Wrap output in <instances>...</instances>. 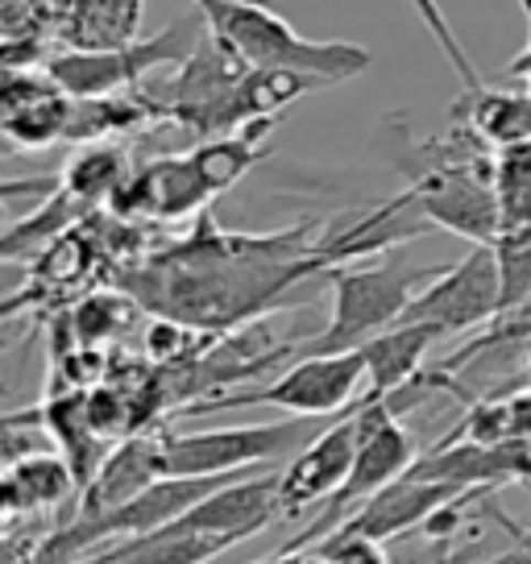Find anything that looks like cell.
I'll return each mask as SVG.
<instances>
[{
    "label": "cell",
    "instance_id": "obj_1",
    "mask_svg": "<svg viewBox=\"0 0 531 564\" xmlns=\"http://www.w3.org/2000/svg\"><path fill=\"white\" fill-rule=\"evenodd\" d=\"M195 13L225 51L253 70H300L324 88H337L373 67V54L366 46L303 37L262 0H195Z\"/></svg>",
    "mask_w": 531,
    "mask_h": 564
},
{
    "label": "cell",
    "instance_id": "obj_2",
    "mask_svg": "<svg viewBox=\"0 0 531 564\" xmlns=\"http://www.w3.org/2000/svg\"><path fill=\"white\" fill-rule=\"evenodd\" d=\"M444 265H328L333 282V319L328 328L307 336L303 352H349L361 349L378 333L394 328L408 303L424 291L432 279H441Z\"/></svg>",
    "mask_w": 531,
    "mask_h": 564
},
{
    "label": "cell",
    "instance_id": "obj_3",
    "mask_svg": "<svg viewBox=\"0 0 531 564\" xmlns=\"http://www.w3.org/2000/svg\"><path fill=\"white\" fill-rule=\"evenodd\" d=\"M415 460H420L415 436L399 423V415L390 411L387 399H361V403H357V457H354L349 477H345V486H340V490L316 511V519H312L295 540H286L279 552L286 556V552H307V547H316L319 540H324L328 531H337L361 502H370L373 494L387 490L390 481H399V477L408 474Z\"/></svg>",
    "mask_w": 531,
    "mask_h": 564
},
{
    "label": "cell",
    "instance_id": "obj_4",
    "mask_svg": "<svg viewBox=\"0 0 531 564\" xmlns=\"http://www.w3.org/2000/svg\"><path fill=\"white\" fill-rule=\"evenodd\" d=\"M324 427L333 423L316 415H291L279 423H241V427H213L192 436H162V460H166V474L175 477L241 474V469L295 457Z\"/></svg>",
    "mask_w": 531,
    "mask_h": 564
},
{
    "label": "cell",
    "instance_id": "obj_5",
    "mask_svg": "<svg viewBox=\"0 0 531 564\" xmlns=\"http://www.w3.org/2000/svg\"><path fill=\"white\" fill-rule=\"evenodd\" d=\"M204 34H208V25L195 13V18L166 25L162 34L138 37V42H124L112 51H58L46 58V75L75 100L121 96L124 88L142 84V75L166 67V63L183 67L195 54V46L204 42Z\"/></svg>",
    "mask_w": 531,
    "mask_h": 564
},
{
    "label": "cell",
    "instance_id": "obj_6",
    "mask_svg": "<svg viewBox=\"0 0 531 564\" xmlns=\"http://www.w3.org/2000/svg\"><path fill=\"white\" fill-rule=\"evenodd\" d=\"M366 357L361 349L349 352H303L300 361L279 382L253 390H232V394H208L204 403L183 406L178 415H213L220 406H283L291 415H345L354 411V399L366 387Z\"/></svg>",
    "mask_w": 531,
    "mask_h": 564
},
{
    "label": "cell",
    "instance_id": "obj_7",
    "mask_svg": "<svg viewBox=\"0 0 531 564\" xmlns=\"http://www.w3.org/2000/svg\"><path fill=\"white\" fill-rule=\"evenodd\" d=\"M498 316H502V279H498L495 246H474L460 262L444 265L441 279L427 282L408 303L399 324H432L441 336H453Z\"/></svg>",
    "mask_w": 531,
    "mask_h": 564
},
{
    "label": "cell",
    "instance_id": "obj_8",
    "mask_svg": "<svg viewBox=\"0 0 531 564\" xmlns=\"http://www.w3.org/2000/svg\"><path fill=\"white\" fill-rule=\"evenodd\" d=\"M357 457V406L333 420L303 453L291 457L286 469H279V507L283 519H295L307 507H324L345 486Z\"/></svg>",
    "mask_w": 531,
    "mask_h": 564
},
{
    "label": "cell",
    "instance_id": "obj_9",
    "mask_svg": "<svg viewBox=\"0 0 531 564\" xmlns=\"http://www.w3.org/2000/svg\"><path fill=\"white\" fill-rule=\"evenodd\" d=\"M465 494H481V490H457V486H444V481H427V477L408 474L399 481H390L387 490H378L370 502H361L337 531L345 535H366V540H394V535H408L420 523H432L436 514L457 502ZM333 535V531H328Z\"/></svg>",
    "mask_w": 531,
    "mask_h": 564
},
{
    "label": "cell",
    "instance_id": "obj_10",
    "mask_svg": "<svg viewBox=\"0 0 531 564\" xmlns=\"http://www.w3.org/2000/svg\"><path fill=\"white\" fill-rule=\"evenodd\" d=\"M279 514H283V507H279V474H253L249 469V474L232 477L229 486H220L213 498H204L183 519L195 523L199 531L216 535L225 547H232L246 544L249 535L266 531Z\"/></svg>",
    "mask_w": 531,
    "mask_h": 564
},
{
    "label": "cell",
    "instance_id": "obj_11",
    "mask_svg": "<svg viewBox=\"0 0 531 564\" xmlns=\"http://www.w3.org/2000/svg\"><path fill=\"white\" fill-rule=\"evenodd\" d=\"M75 96L54 84L51 75H34V70L9 67L4 79V138L13 145L37 150V145H54L67 141V124H72Z\"/></svg>",
    "mask_w": 531,
    "mask_h": 564
},
{
    "label": "cell",
    "instance_id": "obj_12",
    "mask_svg": "<svg viewBox=\"0 0 531 564\" xmlns=\"http://www.w3.org/2000/svg\"><path fill=\"white\" fill-rule=\"evenodd\" d=\"M159 477H166L162 436H129V441H121L100 460V469L79 490L75 519H105V514L121 511L124 502H133L138 494H145Z\"/></svg>",
    "mask_w": 531,
    "mask_h": 564
},
{
    "label": "cell",
    "instance_id": "obj_13",
    "mask_svg": "<svg viewBox=\"0 0 531 564\" xmlns=\"http://www.w3.org/2000/svg\"><path fill=\"white\" fill-rule=\"evenodd\" d=\"M213 199V187L199 171L195 154H171L142 166L133 178H124L112 204L121 212H150V216H187L199 204Z\"/></svg>",
    "mask_w": 531,
    "mask_h": 564
},
{
    "label": "cell",
    "instance_id": "obj_14",
    "mask_svg": "<svg viewBox=\"0 0 531 564\" xmlns=\"http://www.w3.org/2000/svg\"><path fill=\"white\" fill-rule=\"evenodd\" d=\"M145 0H51V21L67 51H112L138 42Z\"/></svg>",
    "mask_w": 531,
    "mask_h": 564
},
{
    "label": "cell",
    "instance_id": "obj_15",
    "mask_svg": "<svg viewBox=\"0 0 531 564\" xmlns=\"http://www.w3.org/2000/svg\"><path fill=\"white\" fill-rule=\"evenodd\" d=\"M436 340H444V336L432 324H394L373 340H366L361 345L366 373H370L366 378V399H390L403 387H411Z\"/></svg>",
    "mask_w": 531,
    "mask_h": 564
},
{
    "label": "cell",
    "instance_id": "obj_16",
    "mask_svg": "<svg viewBox=\"0 0 531 564\" xmlns=\"http://www.w3.org/2000/svg\"><path fill=\"white\" fill-rule=\"evenodd\" d=\"M229 547L220 544L216 535L199 531L187 519H175L159 531H145L133 540H121L112 547H100L96 556L79 564H208Z\"/></svg>",
    "mask_w": 531,
    "mask_h": 564
},
{
    "label": "cell",
    "instance_id": "obj_17",
    "mask_svg": "<svg viewBox=\"0 0 531 564\" xmlns=\"http://www.w3.org/2000/svg\"><path fill=\"white\" fill-rule=\"evenodd\" d=\"M453 121L481 138L490 150L531 138V91H511L486 84L478 91H460L453 100Z\"/></svg>",
    "mask_w": 531,
    "mask_h": 564
},
{
    "label": "cell",
    "instance_id": "obj_18",
    "mask_svg": "<svg viewBox=\"0 0 531 564\" xmlns=\"http://www.w3.org/2000/svg\"><path fill=\"white\" fill-rule=\"evenodd\" d=\"M75 490H79V477L67 457L30 453L21 460H9V474H4V507L9 511H46V507L67 502Z\"/></svg>",
    "mask_w": 531,
    "mask_h": 564
},
{
    "label": "cell",
    "instance_id": "obj_19",
    "mask_svg": "<svg viewBox=\"0 0 531 564\" xmlns=\"http://www.w3.org/2000/svg\"><path fill=\"white\" fill-rule=\"evenodd\" d=\"M490 187L502 229H531V138L498 145L490 162Z\"/></svg>",
    "mask_w": 531,
    "mask_h": 564
},
{
    "label": "cell",
    "instance_id": "obj_20",
    "mask_svg": "<svg viewBox=\"0 0 531 564\" xmlns=\"http://www.w3.org/2000/svg\"><path fill=\"white\" fill-rule=\"evenodd\" d=\"M154 108L145 100H124V96H88L75 100L72 124H67V141H105L117 133H129L150 117Z\"/></svg>",
    "mask_w": 531,
    "mask_h": 564
},
{
    "label": "cell",
    "instance_id": "obj_21",
    "mask_svg": "<svg viewBox=\"0 0 531 564\" xmlns=\"http://www.w3.org/2000/svg\"><path fill=\"white\" fill-rule=\"evenodd\" d=\"M84 208H88V204H84V199H75V195L63 187L51 204H42V208H37V216H25V220H18V225H9V237H4V258H9V262H18V258H25L30 249L58 241V237L67 232V225H72Z\"/></svg>",
    "mask_w": 531,
    "mask_h": 564
},
{
    "label": "cell",
    "instance_id": "obj_22",
    "mask_svg": "<svg viewBox=\"0 0 531 564\" xmlns=\"http://www.w3.org/2000/svg\"><path fill=\"white\" fill-rule=\"evenodd\" d=\"M124 178L129 175H124L121 150H112V145H91V150H84V154L67 166L63 187H67L75 199H84V204H100V199L112 204V195L121 192Z\"/></svg>",
    "mask_w": 531,
    "mask_h": 564
},
{
    "label": "cell",
    "instance_id": "obj_23",
    "mask_svg": "<svg viewBox=\"0 0 531 564\" xmlns=\"http://www.w3.org/2000/svg\"><path fill=\"white\" fill-rule=\"evenodd\" d=\"M498 279H502V316L531 300V229H502L495 237Z\"/></svg>",
    "mask_w": 531,
    "mask_h": 564
},
{
    "label": "cell",
    "instance_id": "obj_24",
    "mask_svg": "<svg viewBox=\"0 0 531 564\" xmlns=\"http://www.w3.org/2000/svg\"><path fill=\"white\" fill-rule=\"evenodd\" d=\"M312 552H319L328 564H390L387 544L382 540H366V535H345V531H333L324 535Z\"/></svg>",
    "mask_w": 531,
    "mask_h": 564
},
{
    "label": "cell",
    "instance_id": "obj_25",
    "mask_svg": "<svg viewBox=\"0 0 531 564\" xmlns=\"http://www.w3.org/2000/svg\"><path fill=\"white\" fill-rule=\"evenodd\" d=\"M519 13H523V21H528V42H523V51L511 58V79H519L523 88L531 91V0H519Z\"/></svg>",
    "mask_w": 531,
    "mask_h": 564
},
{
    "label": "cell",
    "instance_id": "obj_26",
    "mask_svg": "<svg viewBox=\"0 0 531 564\" xmlns=\"http://www.w3.org/2000/svg\"><path fill=\"white\" fill-rule=\"evenodd\" d=\"M481 511L490 514L498 528H507V535L514 540V547H523V552L531 556V523H514V519H507V514L498 511V507H481Z\"/></svg>",
    "mask_w": 531,
    "mask_h": 564
},
{
    "label": "cell",
    "instance_id": "obj_27",
    "mask_svg": "<svg viewBox=\"0 0 531 564\" xmlns=\"http://www.w3.org/2000/svg\"><path fill=\"white\" fill-rule=\"evenodd\" d=\"M258 564H283V561H279V556H270V561H258Z\"/></svg>",
    "mask_w": 531,
    "mask_h": 564
}]
</instances>
